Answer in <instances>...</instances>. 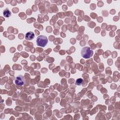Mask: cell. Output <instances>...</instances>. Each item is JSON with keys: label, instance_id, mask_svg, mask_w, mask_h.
Wrapping results in <instances>:
<instances>
[{"label": "cell", "instance_id": "cell-1", "mask_svg": "<svg viewBox=\"0 0 120 120\" xmlns=\"http://www.w3.org/2000/svg\"><path fill=\"white\" fill-rule=\"evenodd\" d=\"M81 53L82 56L84 58L89 59L92 56L93 52L90 47L86 46L82 49Z\"/></svg>", "mask_w": 120, "mask_h": 120}, {"label": "cell", "instance_id": "cell-2", "mask_svg": "<svg viewBox=\"0 0 120 120\" xmlns=\"http://www.w3.org/2000/svg\"><path fill=\"white\" fill-rule=\"evenodd\" d=\"M48 43V39L47 37L44 35L38 36L36 40V44L38 46L41 47H45Z\"/></svg>", "mask_w": 120, "mask_h": 120}, {"label": "cell", "instance_id": "cell-3", "mask_svg": "<svg viewBox=\"0 0 120 120\" xmlns=\"http://www.w3.org/2000/svg\"><path fill=\"white\" fill-rule=\"evenodd\" d=\"M15 83L19 86H22L24 84V77L22 75H18L16 76L15 79Z\"/></svg>", "mask_w": 120, "mask_h": 120}, {"label": "cell", "instance_id": "cell-4", "mask_svg": "<svg viewBox=\"0 0 120 120\" xmlns=\"http://www.w3.org/2000/svg\"><path fill=\"white\" fill-rule=\"evenodd\" d=\"M35 35L32 31H29L25 34V38L28 40H31L34 38Z\"/></svg>", "mask_w": 120, "mask_h": 120}, {"label": "cell", "instance_id": "cell-5", "mask_svg": "<svg viewBox=\"0 0 120 120\" xmlns=\"http://www.w3.org/2000/svg\"><path fill=\"white\" fill-rule=\"evenodd\" d=\"M3 15L5 17H9V16H11V12L9 11V10L8 8H6L5 9L4 11H3Z\"/></svg>", "mask_w": 120, "mask_h": 120}, {"label": "cell", "instance_id": "cell-6", "mask_svg": "<svg viewBox=\"0 0 120 120\" xmlns=\"http://www.w3.org/2000/svg\"><path fill=\"white\" fill-rule=\"evenodd\" d=\"M82 79H81V78H79V79H77L76 80V82H75V83L77 85H81V84L82 83Z\"/></svg>", "mask_w": 120, "mask_h": 120}]
</instances>
